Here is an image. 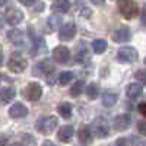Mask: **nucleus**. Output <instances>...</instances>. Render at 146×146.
I'll use <instances>...</instances> for the list:
<instances>
[{
	"instance_id": "obj_1",
	"label": "nucleus",
	"mask_w": 146,
	"mask_h": 146,
	"mask_svg": "<svg viewBox=\"0 0 146 146\" xmlns=\"http://www.w3.org/2000/svg\"><path fill=\"white\" fill-rule=\"evenodd\" d=\"M57 124H58L57 117H54V115H44V117H40L38 120H36L35 127H36V130H38L41 135L47 136V135H51V133L56 130Z\"/></svg>"
},
{
	"instance_id": "obj_2",
	"label": "nucleus",
	"mask_w": 146,
	"mask_h": 146,
	"mask_svg": "<svg viewBox=\"0 0 146 146\" xmlns=\"http://www.w3.org/2000/svg\"><path fill=\"white\" fill-rule=\"evenodd\" d=\"M117 6H118L120 13L123 15L126 19H133V18H136L137 13H139L137 3L133 2V0H120V2L117 3Z\"/></svg>"
},
{
	"instance_id": "obj_3",
	"label": "nucleus",
	"mask_w": 146,
	"mask_h": 146,
	"mask_svg": "<svg viewBox=\"0 0 146 146\" xmlns=\"http://www.w3.org/2000/svg\"><path fill=\"white\" fill-rule=\"evenodd\" d=\"M28 66V62L27 58L23 57L21 53H13L9 58V63H7V67L13 72V73H22L23 70L27 69Z\"/></svg>"
},
{
	"instance_id": "obj_4",
	"label": "nucleus",
	"mask_w": 146,
	"mask_h": 146,
	"mask_svg": "<svg viewBox=\"0 0 146 146\" xmlns=\"http://www.w3.org/2000/svg\"><path fill=\"white\" fill-rule=\"evenodd\" d=\"M91 130L94 131V135L96 137H107L108 136V133H110V124H108V121L107 118L104 117H98V118H95L94 120V123L91 126Z\"/></svg>"
},
{
	"instance_id": "obj_5",
	"label": "nucleus",
	"mask_w": 146,
	"mask_h": 146,
	"mask_svg": "<svg viewBox=\"0 0 146 146\" xmlns=\"http://www.w3.org/2000/svg\"><path fill=\"white\" fill-rule=\"evenodd\" d=\"M137 57H139L137 50L133 47H121L117 51V58L121 63H135Z\"/></svg>"
},
{
	"instance_id": "obj_6",
	"label": "nucleus",
	"mask_w": 146,
	"mask_h": 146,
	"mask_svg": "<svg viewBox=\"0 0 146 146\" xmlns=\"http://www.w3.org/2000/svg\"><path fill=\"white\" fill-rule=\"evenodd\" d=\"M53 60L58 64H66L70 60V50L64 45H58L53 50Z\"/></svg>"
},
{
	"instance_id": "obj_7",
	"label": "nucleus",
	"mask_w": 146,
	"mask_h": 146,
	"mask_svg": "<svg viewBox=\"0 0 146 146\" xmlns=\"http://www.w3.org/2000/svg\"><path fill=\"white\" fill-rule=\"evenodd\" d=\"M130 124H131V115L130 114H118L113 120V127L115 131H124L126 129H129Z\"/></svg>"
},
{
	"instance_id": "obj_8",
	"label": "nucleus",
	"mask_w": 146,
	"mask_h": 146,
	"mask_svg": "<svg viewBox=\"0 0 146 146\" xmlns=\"http://www.w3.org/2000/svg\"><path fill=\"white\" fill-rule=\"evenodd\" d=\"M76 35V25L75 22H66L64 25L60 28L58 38L62 41H72Z\"/></svg>"
},
{
	"instance_id": "obj_9",
	"label": "nucleus",
	"mask_w": 146,
	"mask_h": 146,
	"mask_svg": "<svg viewBox=\"0 0 146 146\" xmlns=\"http://www.w3.org/2000/svg\"><path fill=\"white\" fill-rule=\"evenodd\" d=\"M42 95V88L41 85H38L36 82H31L28 86L25 88V96L28 101H38Z\"/></svg>"
},
{
	"instance_id": "obj_10",
	"label": "nucleus",
	"mask_w": 146,
	"mask_h": 146,
	"mask_svg": "<svg viewBox=\"0 0 146 146\" xmlns=\"http://www.w3.org/2000/svg\"><path fill=\"white\" fill-rule=\"evenodd\" d=\"M5 18H6L9 25H13L15 27V25H18V23L22 22L23 13H22V10H19L16 7H9L6 10V13H5Z\"/></svg>"
},
{
	"instance_id": "obj_11",
	"label": "nucleus",
	"mask_w": 146,
	"mask_h": 146,
	"mask_svg": "<svg viewBox=\"0 0 146 146\" xmlns=\"http://www.w3.org/2000/svg\"><path fill=\"white\" fill-rule=\"evenodd\" d=\"M9 115L12 118H23L28 115V108L21 102H16L9 108Z\"/></svg>"
},
{
	"instance_id": "obj_12",
	"label": "nucleus",
	"mask_w": 146,
	"mask_h": 146,
	"mask_svg": "<svg viewBox=\"0 0 146 146\" xmlns=\"http://www.w3.org/2000/svg\"><path fill=\"white\" fill-rule=\"evenodd\" d=\"M130 38H131V32L127 27H120L113 34V41L115 42H126V41H130Z\"/></svg>"
},
{
	"instance_id": "obj_13",
	"label": "nucleus",
	"mask_w": 146,
	"mask_h": 146,
	"mask_svg": "<svg viewBox=\"0 0 146 146\" xmlns=\"http://www.w3.org/2000/svg\"><path fill=\"white\" fill-rule=\"evenodd\" d=\"M73 133H75V129H73V126H63L60 127L58 133H57V137L60 142L63 143H69L73 137Z\"/></svg>"
},
{
	"instance_id": "obj_14",
	"label": "nucleus",
	"mask_w": 146,
	"mask_h": 146,
	"mask_svg": "<svg viewBox=\"0 0 146 146\" xmlns=\"http://www.w3.org/2000/svg\"><path fill=\"white\" fill-rule=\"evenodd\" d=\"M142 92H143V88H142V85L137 83V82L130 83L129 86H127V89H126V94H127V96H129L130 100L139 98V96L142 95Z\"/></svg>"
},
{
	"instance_id": "obj_15",
	"label": "nucleus",
	"mask_w": 146,
	"mask_h": 146,
	"mask_svg": "<svg viewBox=\"0 0 146 146\" xmlns=\"http://www.w3.org/2000/svg\"><path fill=\"white\" fill-rule=\"evenodd\" d=\"M78 139L82 145H88L92 142V133H91V129L88 126H83L79 129L78 131Z\"/></svg>"
},
{
	"instance_id": "obj_16",
	"label": "nucleus",
	"mask_w": 146,
	"mask_h": 146,
	"mask_svg": "<svg viewBox=\"0 0 146 146\" xmlns=\"http://www.w3.org/2000/svg\"><path fill=\"white\" fill-rule=\"evenodd\" d=\"M117 100H118V95L115 92H113V91H105L102 94V105L107 107V108L113 107L117 102Z\"/></svg>"
},
{
	"instance_id": "obj_17",
	"label": "nucleus",
	"mask_w": 146,
	"mask_h": 146,
	"mask_svg": "<svg viewBox=\"0 0 146 146\" xmlns=\"http://www.w3.org/2000/svg\"><path fill=\"white\" fill-rule=\"evenodd\" d=\"M23 38H25V36H23V32L21 29H10L7 32V40L12 41L13 44H16V45L23 44Z\"/></svg>"
},
{
	"instance_id": "obj_18",
	"label": "nucleus",
	"mask_w": 146,
	"mask_h": 146,
	"mask_svg": "<svg viewBox=\"0 0 146 146\" xmlns=\"http://www.w3.org/2000/svg\"><path fill=\"white\" fill-rule=\"evenodd\" d=\"M35 69H40L38 72H35V75H41V73H45V75H48V73H51V72H53L54 66H53V63H51V60L45 58V60H42L41 63L36 64Z\"/></svg>"
},
{
	"instance_id": "obj_19",
	"label": "nucleus",
	"mask_w": 146,
	"mask_h": 146,
	"mask_svg": "<svg viewBox=\"0 0 146 146\" xmlns=\"http://www.w3.org/2000/svg\"><path fill=\"white\" fill-rule=\"evenodd\" d=\"M16 96V89L12 88V86H7V88H2L0 89V100L3 102H10Z\"/></svg>"
},
{
	"instance_id": "obj_20",
	"label": "nucleus",
	"mask_w": 146,
	"mask_h": 146,
	"mask_svg": "<svg viewBox=\"0 0 146 146\" xmlns=\"http://www.w3.org/2000/svg\"><path fill=\"white\" fill-rule=\"evenodd\" d=\"M51 6H53V10L58 12V13H66L70 9V3L67 0H56V2H53Z\"/></svg>"
},
{
	"instance_id": "obj_21",
	"label": "nucleus",
	"mask_w": 146,
	"mask_h": 146,
	"mask_svg": "<svg viewBox=\"0 0 146 146\" xmlns=\"http://www.w3.org/2000/svg\"><path fill=\"white\" fill-rule=\"evenodd\" d=\"M57 111H58V114L62 115L63 118H70V117H72V111H73L72 104H69V102H62V104L58 105Z\"/></svg>"
},
{
	"instance_id": "obj_22",
	"label": "nucleus",
	"mask_w": 146,
	"mask_h": 146,
	"mask_svg": "<svg viewBox=\"0 0 146 146\" xmlns=\"http://www.w3.org/2000/svg\"><path fill=\"white\" fill-rule=\"evenodd\" d=\"M92 50L96 53V54H102L105 50H107V41L105 40H94L92 41Z\"/></svg>"
},
{
	"instance_id": "obj_23",
	"label": "nucleus",
	"mask_w": 146,
	"mask_h": 146,
	"mask_svg": "<svg viewBox=\"0 0 146 146\" xmlns=\"http://www.w3.org/2000/svg\"><path fill=\"white\" fill-rule=\"evenodd\" d=\"M86 95H88L89 100H96V98H98V95H100V88H98V85H96V83L88 85V88H86Z\"/></svg>"
},
{
	"instance_id": "obj_24",
	"label": "nucleus",
	"mask_w": 146,
	"mask_h": 146,
	"mask_svg": "<svg viewBox=\"0 0 146 146\" xmlns=\"http://www.w3.org/2000/svg\"><path fill=\"white\" fill-rule=\"evenodd\" d=\"M83 86H85V82H83V80H78V82L70 88V95L75 96V98H76V96H79V95L83 92Z\"/></svg>"
},
{
	"instance_id": "obj_25",
	"label": "nucleus",
	"mask_w": 146,
	"mask_h": 146,
	"mask_svg": "<svg viewBox=\"0 0 146 146\" xmlns=\"http://www.w3.org/2000/svg\"><path fill=\"white\" fill-rule=\"evenodd\" d=\"M73 78H75V75H73L72 72H62L58 75V82H60V85L64 86V85H67L73 80Z\"/></svg>"
},
{
	"instance_id": "obj_26",
	"label": "nucleus",
	"mask_w": 146,
	"mask_h": 146,
	"mask_svg": "<svg viewBox=\"0 0 146 146\" xmlns=\"http://www.w3.org/2000/svg\"><path fill=\"white\" fill-rule=\"evenodd\" d=\"M62 18H60V16H50V18H48V25H50V28L51 29H56V28H58L60 25H62Z\"/></svg>"
},
{
	"instance_id": "obj_27",
	"label": "nucleus",
	"mask_w": 146,
	"mask_h": 146,
	"mask_svg": "<svg viewBox=\"0 0 146 146\" xmlns=\"http://www.w3.org/2000/svg\"><path fill=\"white\" fill-rule=\"evenodd\" d=\"M135 79L139 80L142 85H146V70H137L135 73Z\"/></svg>"
},
{
	"instance_id": "obj_28",
	"label": "nucleus",
	"mask_w": 146,
	"mask_h": 146,
	"mask_svg": "<svg viewBox=\"0 0 146 146\" xmlns=\"http://www.w3.org/2000/svg\"><path fill=\"white\" fill-rule=\"evenodd\" d=\"M79 15H80V16H85V18H89V16L92 15V12H91V9H89V7L83 6V7L79 10Z\"/></svg>"
},
{
	"instance_id": "obj_29",
	"label": "nucleus",
	"mask_w": 146,
	"mask_h": 146,
	"mask_svg": "<svg viewBox=\"0 0 146 146\" xmlns=\"http://www.w3.org/2000/svg\"><path fill=\"white\" fill-rule=\"evenodd\" d=\"M137 130H139L140 135L146 136V121H139L137 123Z\"/></svg>"
},
{
	"instance_id": "obj_30",
	"label": "nucleus",
	"mask_w": 146,
	"mask_h": 146,
	"mask_svg": "<svg viewBox=\"0 0 146 146\" xmlns=\"http://www.w3.org/2000/svg\"><path fill=\"white\" fill-rule=\"evenodd\" d=\"M21 137H23V142H25V143H29V145H34L35 143V140H34V137L31 135H22Z\"/></svg>"
},
{
	"instance_id": "obj_31",
	"label": "nucleus",
	"mask_w": 146,
	"mask_h": 146,
	"mask_svg": "<svg viewBox=\"0 0 146 146\" xmlns=\"http://www.w3.org/2000/svg\"><path fill=\"white\" fill-rule=\"evenodd\" d=\"M76 60H78V62H86V60H88V53H78Z\"/></svg>"
},
{
	"instance_id": "obj_32",
	"label": "nucleus",
	"mask_w": 146,
	"mask_h": 146,
	"mask_svg": "<svg viewBox=\"0 0 146 146\" xmlns=\"http://www.w3.org/2000/svg\"><path fill=\"white\" fill-rule=\"evenodd\" d=\"M137 110H139V113H140L142 115L146 117V102H140L139 107H137Z\"/></svg>"
},
{
	"instance_id": "obj_33",
	"label": "nucleus",
	"mask_w": 146,
	"mask_h": 146,
	"mask_svg": "<svg viewBox=\"0 0 146 146\" xmlns=\"http://www.w3.org/2000/svg\"><path fill=\"white\" fill-rule=\"evenodd\" d=\"M114 146H129V145H127V139H124V137L117 139V142H115Z\"/></svg>"
},
{
	"instance_id": "obj_34",
	"label": "nucleus",
	"mask_w": 146,
	"mask_h": 146,
	"mask_svg": "<svg viewBox=\"0 0 146 146\" xmlns=\"http://www.w3.org/2000/svg\"><path fill=\"white\" fill-rule=\"evenodd\" d=\"M42 9H44V3L42 2H35V9H34L35 12H41Z\"/></svg>"
},
{
	"instance_id": "obj_35",
	"label": "nucleus",
	"mask_w": 146,
	"mask_h": 146,
	"mask_svg": "<svg viewBox=\"0 0 146 146\" xmlns=\"http://www.w3.org/2000/svg\"><path fill=\"white\" fill-rule=\"evenodd\" d=\"M6 143H7L6 137H0V146H6Z\"/></svg>"
},
{
	"instance_id": "obj_36",
	"label": "nucleus",
	"mask_w": 146,
	"mask_h": 146,
	"mask_svg": "<svg viewBox=\"0 0 146 146\" xmlns=\"http://www.w3.org/2000/svg\"><path fill=\"white\" fill-rule=\"evenodd\" d=\"M3 23H5V21H3V18H2V16H0V29L3 28Z\"/></svg>"
},
{
	"instance_id": "obj_37",
	"label": "nucleus",
	"mask_w": 146,
	"mask_h": 146,
	"mask_svg": "<svg viewBox=\"0 0 146 146\" xmlns=\"http://www.w3.org/2000/svg\"><path fill=\"white\" fill-rule=\"evenodd\" d=\"M42 146H56V145H53V143H50V142H45Z\"/></svg>"
},
{
	"instance_id": "obj_38",
	"label": "nucleus",
	"mask_w": 146,
	"mask_h": 146,
	"mask_svg": "<svg viewBox=\"0 0 146 146\" xmlns=\"http://www.w3.org/2000/svg\"><path fill=\"white\" fill-rule=\"evenodd\" d=\"M2 64H3V54L0 53V66H2Z\"/></svg>"
},
{
	"instance_id": "obj_39",
	"label": "nucleus",
	"mask_w": 146,
	"mask_h": 146,
	"mask_svg": "<svg viewBox=\"0 0 146 146\" xmlns=\"http://www.w3.org/2000/svg\"><path fill=\"white\" fill-rule=\"evenodd\" d=\"M6 5V2H0V7H2V6H5Z\"/></svg>"
},
{
	"instance_id": "obj_40",
	"label": "nucleus",
	"mask_w": 146,
	"mask_h": 146,
	"mask_svg": "<svg viewBox=\"0 0 146 146\" xmlns=\"http://www.w3.org/2000/svg\"><path fill=\"white\" fill-rule=\"evenodd\" d=\"M10 146H21L19 143H13V145H10Z\"/></svg>"
},
{
	"instance_id": "obj_41",
	"label": "nucleus",
	"mask_w": 146,
	"mask_h": 146,
	"mask_svg": "<svg viewBox=\"0 0 146 146\" xmlns=\"http://www.w3.org/2000/svg\"><path fill=\"white\" fill-rule=\"evenodd\" d=\"M143 63H145V64H146V57H145V60H143Z\"/></svg>"
},
{
	"instance_id": "obj_42",
	"label": "nucleus",
	"mask_w": 146,
	"mask_h": 146,
	"mask_svg": "<svg viewBox=\"0 0 146 146\" xmlns=\"http://www.w3.org/2000/svg\"><path fill=\"white\" fill-rule=\"evenodd\" d=\"M142 146H146V142H143V145H142Z\"/></svg>"
},
{
	"instance_id": "obj_43",
	"label": "nucleus",
	"mask_w": 146,
	"mask_h": 146,
	"mask_svg": "<svg viewBox=\"0 0 146 146\" xmlns=\"http://www.w3.org/2000/svg\"><path fill=\"white\" fill-rule=\"evenodd\" d=\"M0 82H2V75H0Z\"/></svg>"
}]
</instances>
